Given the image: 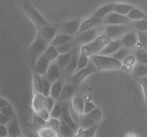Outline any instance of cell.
Returning a JSON list of instances; mask_svg holds the SVG:
<instances>
[{"mask_svg": "<svg viewBox=\"0 0 147 137\" xmlns=\"http://www.w3.org/2000/svg\"><path fill=\"white\" fill-rule=\"evenodd\" d=\"M90 59L93 62L98 70H119L127 67L124 65L123 62L119 61L112 57L111 56H105L96 54L90 56Z\"/></svg>", "mask_w": 147, "mask_h": 137, "instance_id": "cell-1", "label": "cell"}, {"mask_svg": "<svg viewBox=\"0 0 147 137\" xmlns=\"http://www.w3.org/2000/svg\"><path fill=\"white\" fill-rule=\"evenodd\" d=\"M111 40V39L106 35L100 34L93 41L82 46L80 47V53L88 57L98 54Z\"/></svg>", "mask_w": 147, "mask_h": 137, "instance_id": "cell-2", "label": "cell"}, {"mask_svg": "<svg viewBox=\"0 0 147 137\" xmlns=\"http://www.w3.org/2000/svg\"><path fill=\"white\" fill-rule=\"evenodd\" d=\"M50 45V43L46 41L40 33L37 32L35 40L29 47V57L32 65H35L40 56L45 53Z\"/></svg>", "mask_w": 147, "mask_h": 137, "instance_id": "cell-3", "label": "cell"}, {"mask_svg": "<svg viewBox=\"0 0 147 137\" xmlns=\"http://www.w3.org/2000/svg\"><path fill=\"white\" fill-rule=\"evenodd\" d=\"M23 9L24 11L28 16L29 18L32 20L34 24L37 28V32H40L42 30L45 26L50 24L46 19L43 17V16L36 9L35 7L29 1H26L23 5Z\"/></svg>", "mask_w": 147, "mask_h": 137, "instance_id": "cell-4", "label": "cell"}, {"mask_svg": "<svg viewBox=\"0 0 147 137\" xmlns=\"http://www.w3.org/2000/svg\"><path fill=\"white\" fill-rule=\"evenodd\" d=\"M132 26L129 24H106L103 27V34L111 38H121L125 34L131 30Z\"/></svg>", "mask_w": 147, "mask_h": 137, "instance_id": "cell-5", "label": "cell"}, {"mask_svg": "<svg viewBox=\"0 0 147 137\" xmlns=\"http://www.w3.org/2000/svg\"><path fill=\"white\" fill-rule=\"evenodd\" d=\"M103 27H94V28L90 29L88 30L80 32L75 36L74 40L78 46H83L90 43V42L93 41L96 37L103 34Z\"/></svg>", "mask_w": 147, "mask_h": 137, "instance_id": "cell-6", "label": "cell"}, {"mask_svg": "<svg viewBox=\"0 0 147 137\" xmlns=\"http://www.w3.org/2000/svg\"><path fill=\"white\" fill-rule=\"evenodd\" d=\"M97 70L98 69L97 67H96V66L95 65L93 62L90 59L87 67H85L83 70H79L77 73H74V74L70 77V78L68 80L69 83H71L76 89H78V88L79 87L80 83H82V81H83L86 77H88V76H90V75L93 74V73H96Z\"/></svg>", "mask_w": 147, "mask_h": 137, "instance_id": "cell-7", "label": "cell"}, {"mask_svg": "<svg viewBox=\"0 0 147 137\" xmlns=\"http://www.w3.org/2000/svg\"><path fill=\"white\" fill-rule=\"evenodd\" d=\"M81 23L80 20H75L57 24L58 34H66L75 37L78 33Z\"/></svg>", "mask_w": 147, "mask_h": 137, "instance_id": "cell-8", "label": "cell"}, {"mask_svg": "<svg viewBox=\"0 0 147 137\" xmlns=\"http://www.w3.org/2000/svg\"><path fill=\"white\" fill-rule=\"evenodd\" d=\"M80 55V47H77L72 52V55L70 59V61L67 63V66L63 70V74L65 78L67 80L70 78L72 76L76 73V70L78 67L79 57Z\"/></svg>", "mask_w": 147, "mask_h": 137, "instance_id": "cell-9", "label": "cell"}, {"mask_svg": "<svg viewBox=\"0 0 147 137\" xmlns=\"http://www.w3.org/2000/svg\"><path fill=\"white\" fill-rule=\"evenodd\" d=\"M119 40H120L122 47L132 50L136 48V45L139 43V37H138L137 32L130 30L126 34H125Z\"/></svg>", "mask_w": 147, "mask_h": 137, "instance_id": "cell-10", "label": "cell"}, {"mask_svg": "<svg viewBox=\"0 0 147 137\" xmlns=\"http://www.w3.org/2000/svg\"><path fill=\"white\" fill-rule=\"evenodd\" d=\"M37 32L40 33L42 37L50 44L55 37L58 34V27H57V24L50 23L47 26H45L42 30Z\"/></svg>", "mask_w": 147, "mask_h": 137, "instance_id": "cell-11", "label": "cell"}, {"mask_svg": "<svg viewBox=\"0 0 147 137\" xmlns=\"http://www.w3.org/2000/svg\"><path fill=\"white\" fill-rule=\"evenodd\" d=\"M131 20L126 15L118 14L116 12L111 13L103 19V23L106 24H129Z\"/></svg>", "mask_w": 147, "mask_h": 137, "instance_id": "cell-12", "label": "cell"}, {"mask_svg": "<svg viewBox=\"0 0 147 137\" xmlns=\"http://www.w3.org/2000/svg\"><path fill=\"white\" fill-rule=\"evenodd\" d=\"M50 62L47 58L45 55L43 53L37 60V63L34 65V70L41 76H45L50 65Z\"/></svg>", "mask_w": 147, "mask_h": 137, "instance_id": "cell-13", "label": "cell"}, {"mask_svg": "<svg viewBox=\"0 0 147 137\" xmlns=\"http://www.w3.org/2000/svg\"><path fill=\"white\" fill-rule=\"evenodd\" d=\"M62 71L63 70H61V68L59 67L58 65L55 62V63H53V64L50 65L47 73L45 74V76L48 79L49 81L53 84L57 80H60V77H61Z\"/></svg>", "mask_w": 147, "mask_h": 137, "instance_id": "cell-14", "label": "cell"}, {"mask_svg": "<svg viewBox=\"0 0 147 137\" xmlns=\"http://www.w3.org/2000/svg\"><path fill=\"white\" fill-rule=\"evenodd\" d=\"M32 106L37 114L46 108V97H45L42 93H39L35 90L32 101Z\"/></svg>", "mask_w": 147, "mask_h": 137, "instance_id": "cell-15", "label": "cell"}, {"mask_svg": "<svg viewBox=\"0 0 147 137\" xmlns=\"http://www.w3.org/2000/svg\"><path fill=\"white\" fill-rule=\"evenodd\" d=\"M102 22H103V19L93 17H90V18L85 20V21L82 22L78 34H79L80 32H83L84 31H86V30H90V29L94 28V27H97L99 24H101Z\"/></svg>", "mask_w": 147, "mask_h": 137, "instance_id": "cell-16", "label": "cell"}, {"mask_svg": "<svg viewBox=\"0 0 147 137\" xmlns=\"http://www.w3.org/2000/svg\"><path fill=\"white\" fill-rule=\"evenodd\" d=\"M122 47L120 40H111L100 53L98 55L105 56H111L116 53L121 47Z\"/></svg>", "mask_w": 147, "mask_h": 137, "instance_id": "cell-17", "label": "cell"}, {"mask_svg": "<svg viewBox=\"0 0 147 137\" xmlns=\"http://www.w3.org/2000/svg\"><path fill=\"white\" fill-rule=\"evenodd\" d=\"M85 101L83 98L76 96L72 99V105L74 109L75 112L78 116L79 119H81L83 117L84 113V107H85Z\"/></svg>", "mask_w": 147, "mask_h": 137, "instance_id": "cell-18", "label": "cell"}, {"mask_svg": "<svg viewBox=\"0 0 147 137\" xmlns=\"http://www.w3.org/2000/svg\"><path fill=\"white\" fill-rule=\"evenodd\" d=\"M77 89L71 83H70L68 82V83H67V84H65L63 86V91H62L61 95H60V98H59L58 102L63 103V102L66 101L68 99H70L73 96V94H74L75 91Z\"/></svg>", "mask_w": 147, "mask_h": 137, "instance_id": "cell-19", "label": "cell"}, {"mask_svg": "<svg viewBox=\"0 0 147 137\" xmlns=\"http://www.w3.org/2000/svg\"><path fill=\"white\" fill-rule=\"evenodd\" d=\"M60 120L65 122L67 124H68L73 130H76L77 129V125L75 123L74 121L73 120L72 117L70 116V113H69L67 106L65 104L62 105V113L60 116Z\"/></svg>", "mask_w": 147, "mask_h": 137, "instance_id": "cell-20", "label": "cell"}, {"mask_svg": "<svg viewBox=\"0 0 147 137\" xmlns=\"http://www.w3.org/2000/svg\"><path fill=\"white\" fill-rule=\"evenodd\" d=\"M7 128L8 130L9 136L17 137L21 136V131L15 116L7 124Z\"/></svg>", "mask_w": 147, "mask_h": 137, "instance_id": "cell-21", "label": "cell"}, {"mask_svg": "<svg viewBox=\"0 0 147 137\" xmlns=\"http://www.w3.org/2000/svg\"><path fill=\"white\" fill-rule=\"evenodd\" d=\"M115 4H109L107 5H105L103 7H100L98 10H96L93 14L92 17H98V18H104L107 17L109 14L112 12L114 10Z\"/></svg>", "mask_w": 147, "mask_h": 137, "instance_id": "cell-22", "label": "cell"}, {"mask_svg": "<svg viewBox=\"0 0 147 137\" xmlns=\"http://www.w3.org/2000/svg\"><path fill=\"white\" fill-rule=\"evenodd\" d=\"M63 89V83L61 79L52 84L50 96L55 100H58Z\"/></svg>", "mask_w": 147, "mask_h": 137, "instance_id": "cell-23", "label": "cell"}, {"mask_svg": "<svg viewBox=\"0 0 147 137\" xmlns=\"http://www.w3.org/2000/svg\"><path fill=\"white\" fill-rule=\"evenodd\" d=\"M73 129L68 124L60 120V126L58 129V134L60 137H73L74 132Z\"/></svg>", "mask_w": 147, "mask_h": 137, "instance_id": "cell-24", "label": "cell"}, {"mask_svg": "<svg viewBox=\"0 0 147 137\" xmlns=\"http://www.w3.org/2000/svg\"><path fill=\"white\" fill-rule=\"evenodd\" d=\"M131 74L134 78L146 77L147 76V65L139 63H137L132 68Z\"/></svg>", "mask_w": 147, "mask_h": 137, "instance_id": "cell-25", "label": "cell"}, {"mask_svg": "<svg viewBox=\"0 0 147 137\" xmlns=\"http://www.w3.org/2000/svg\"><path fill=\"white\" fill-rule=\"evenodd\" d=\"M79 46L77 45L75 40H71V41L67 42V43L62 44L60 45H58L56 47L59 54H64V53H68L73 51V50Z\"/></svg>", "mask_w": 147, "mask_h": 137, "instance_id": "cell-26", "label": "cell"}, {"mask_svg": "<svg viewBox=\"0 0 147 137\" xmlns=\"http://www.w3.org/2000/svg\"><path fill=\"white\" fill-rule=\"evenodd\" d=\"M135 7L131 4H115L114 10L115 12L118 14H122V15H127Z\"/></svg>", "mask_w": 147, "mask_h": 137, "instance_id": "cell-27", "label": "cell"}, {"mask_svg": "<svg viewBox=\"0 0 147 137\" xmlns=\"http://www.w3.org/2000/svg\"><path fill=\"white\" fill-rule=\"evenodd\" d=\"M98 124L93 120L91 117L88 114L85 113L83 117L80 119V127L83 129H88L93 127Z\"/></svg>", "mask_w": 147, "mask_h": 137, "instance_id": "cell-28", "label": "cell"}, {"mask_svg": "<svg viewBox=\"0 0 147 137\" xmlns=\"http://www.w3.org/2000/svg\"><path fill=\"white\" fill-rule=\"evenodd\" d=\"M72 52L68 53H64V54H60L56 60V63L58 65V66L63 71L70 61V59L72 55Z\"/></svg>", "mask_w": 147, "mask_h": 137, "instance_id": "cell-29", "label": "cell"}, {"mask_svg": "<svg viewBox=\"0 0 147 137\" xmlns=\"http://www.w3.org/2000/svg\"><path fill=\"white\" fill-rule=\"evenodd\" d=\"M44 54L45 55V56L47 57V58L48 59V60L50 62H53L55 61V60H57V57H58L59 55H60L55 46L51 44H50V45L48 46V47L46 49Z\"/></svg>", "mask_w": 147, "mask_h": 137, "instance_id": "cell-30", "label": "cell"}, {"mask_svg": "<svg viewBox=\"0 0 147 137\" xmlns=\"http://www.w3.org/2000/svg\"><path fill=\"white\" fill-rule=\"evenodd\" d=\"M75 37H73V36L70 35H66V34H57L55 37L54 38V40L51 42L50 44L53 45L57 46L60 45L62 44H64V43H67V42L71 41V40H74Z\"/></svg>", "mask_w": 147, "mask_h": 137, "instance_id": "cell-31", "label": "cell"}, {"mask_svg": "<svg viewBox=\"0 0 147 137\" xmlns=\"http://www.w3.org/2000/svg\"><path fill=\"white\" fill-rule=\"evenodd\" d=\"M40 137H60L58 132L47 124L40 131Z\"/></svg>", "mask_w": 147, "mask_h": 137, "instance_id": "cell-32", "label": "cell"}, {"mask_svg": "<svg viewBox=\"0 0 147 137\" xmlns=\"http://www.w3.org/2000/svg\"><path fill=\"white\" fill-rule=\"evenodd\" d=\"M131 54V50H129L124 47H121L116 53L112 55L111 57L119 60V61L123 62V60Z\"/></svg>", "mask_w": 147, "mask_h": 137, "instance_id": "cell-33", "label": "cell"}, {"mask_svg": "<svg viewBox=\"0 0 147 137\" xmlns=\"http://www.w3.org/2000/svg\"><path fill=\"white\" fill-rule=\"evenodd\" d=\"M126 16H127L131 20H133V21L139 20H143V19H145L146 17V14H145L142 10H140L139 9L136 8V7H135L134 9H132Z\"/></svg>", "mask_w": 147, "mask_h": 137, "instance_id": "cell-34", "label": "cell"}, {"mask_svg": "<svg viewBox=\"0 0 147 137\" xmlns=\"http://www.w3.org/2000/svg\"><path fill=\"white\" fill-rule=\"evenodd\" d=\"M136 56V60L139 63L147 65V50L144 48L136 49L135 53H134Z\"/></svg>", "mask_w": 147, "mask_h": 137, "instance_id": "cell-35", "label": "cell"}, {"mask_svg": "<svg viewBox=\"0 0 147 137\" xmlns=\"http://www.w3.org/2000/svg\"><path fill=\"white\" fill-rule=\"evenodd\" d=\"M33 83L34 88L36 91L42 93V76L37 73L35 70L33 72Z\"/></svg>", "mask_w": 147, "mask_h": 137, "instance_id": "cell-36", "label": "cell"}, {"mask_svg": "<svg viewBox=\"0 0 147 137\" xmlns=\"http://www.w3.org/2000/svg\"><path fill=\"white\" fill-rule=\"evenodd\" d=\"M98 129V124L88 129H80L75 137H94Z\"/></svg>", "mask_w": 147, "mask_h": 137, "instance_id": "cell-37", "label": "cell"}, {"mask_svg": "<svg viewBox=\"0 0 147 137\" xmlns=\"http://www.w3.org/2000/svg\"><path fill=\"white\" fill-rule=\"evenodd\" d=\"M133 28L139 32H147V20L145 19L133 21L131 23Z\"/></svg>", "mask_w": 147, "mask_h": 137, "instance_id": "cell-38", "label": "cell"}, {"mask_svg": "<svg viewBox=\"0 0 147 137\" xmlns=\"http://www.w3.org/2000/svg\"><path fill=\"white\" fill-rule=\"evenodd\" d=\"M42 94L45 97H48L50 94V90H51L52 83L48 80L45 76H42Z\"/></svg>", "mask_w": 147, "mask_h": 137, "instance_id": "cell-39", "label": "cell"}, {"mask_svg": "<svg viewBox=\"0 0 147 137\" xmlns=\"http://www.w3.org/2000/svg\"><path fill=\"white\" fill-rule=\"evenodd\" d=\"M89 60H90V59H89V57H88V56H86L80 53V57H79L78 63V67L76 70V73H77V72H78L79 70H83V69H84L85 67H87L88 64L89 63Z\"/></svg>", "mask_w": 147, "mask_h": 137, "instance_id": "cell-40", "label": "cell"}, {"mask_svg": "<svg viewBox=\"0 0 147 137\" xmlns=\"http://www.w3.org/2000/svg\"><path fill=\"white\" fill-rule=\"evenodd\" d=\"M89 116L93 119V120L94 121H96V123H99V122L101 121L102 116H103V114H102V111H100V109L99 108H96L94 110L92 111L90 113H88Z\"/></svg>", "mask_w": 147, "mask_h": 137, "instance_id": "cell-41", "label": "cell"}, {"mask_svg": "<svg viewBox=\"0 0 147 137\" xmlns=\"http://www.w3.org/2000/svg\"><path fill=\"white\" fill-rule=\"evenodd\" d=\"M136 56H135L134 54H131L129 55V56L126 57V58L123 60V63L124 64V65H126V67H129V69H132V67L135 65V63H136Z\"/></svg>", "mask_w": 147, "mask_h": 137, "instance_id": "cell-42", "label": "cell"}, {"mask_svg": "<svg viewBox=\"0 0 147 137\" xmlns=\"http://www.w3.org/2000/svg\"><path fill=\"white\" fill-rule=\"evenodd\" d=\"M62 113V104L61 103L58 102L57 103H55L54 108H53V111L50 113L51 115V118H54V119H58L60 117Z\"/></svg>", "mask_w": 147, "mask_h": 137, "instance_id": "cell-43", "label": "cell"}, {"mask_svg": "<svg viewBox=\"0 0 147 137\" xmlns=\"http://www.w3.org/2000/svg\"><path fill=\"white\" fill-rule=\"evenodd\" d=\"M139 42L142 44L144 48L146 50L147 48V32L137 31Z\"/></svg>", "mask_w": 147, "mask_h": 137, "instance_id": "cell-44", "label": "cell"}, {"mask_svg": "<svg viewBox=\"0 0 147 137\" xmlns=\"http://www.w3.org/2000/svg\"><path fill=\"white\" fill-rule=\"evenodd\" d=\"M1 113H3L5 116H9V117L14 118V112L13 110V108L11 106H7V107L1 108Z\"/></svg>", "mask_w": 147, "mask_h": 137, "instance_id": "cell-45", "label": "cell"}, {"mask_svg": "<svg viewBox=\"0 0 147 137\" xmlns=\"http://www.w3.org/2000/svg\"><path fill=\"white\" fill-rule=\"evenodd\" d=\"M55 105V100L50 96L46 98V109L50 113H51Z\"/></svg>", "mask_w": 147, "mask_h": 137, "instance_id": "cell-46", "label": "cell"}, {"mask_svg": "<svg viewBox=\"0 0 147 137\" xmlns=\"http://www.w3.org/2000/svg\"><path fill=\"white\" fill-rule=\"evenodd\" d=\"M96 108H97V106L93 103L90 101H86L85 102V107H84V113L86 114H88L89 113L92 111L93 110H94Z\"/></svg>", "mask_w": 147, "mask_h": 137, "instance_id": "cell-47", "label": "cell"}, {"mask_svg": "<svg viewBox=\"0 0 147 137\" xmlns=\"http://www.w3.org/2000/svg\"><path fill=\"white\" fill-rule=\"evenodd\" d=\"M60 121L57 120V119L51 118V119L48 121L47 125H48V126H50V127H52L53 129H54L55 130L57 131V132H58L59 126H60Z\"/></svg>", "mask_w": 147, "mask_h": 137, "instance_id": "cell-48", "label": "cell"}, {"mask_svg": "<svg viewBox=\"0 0 147 137\" xmlns=\"http://www.w3.org/2000/svg\"><path fill=\"white\" fill-rule=\"evenodd\" d=\"M37 115L40 116L41 117H42L45 120H46L47 121H48L50 119V117H51V115H50V113L47 110V109H44L43 110H42L41 111L37 113Z\"/></svg>", "mask_w": 147, "mask_h": 137, "instance_id": "cell-49", "label": "cell"}, {"mask_svg": "<svg viewBox=\"0 0 147 137\" xmlns=\"http://www.w3.org/2000/svg\"><path fill=\"white\" fill-rule=\"evenodd\" d=\"M36 121H37V124H38V126H41V127H44V126H47V121L45 120L42 117H41V116L37 114L36 116Z\"/></svg>", "mask_w": 147, "mask_h": 137, "instance_id": "cell-50", "label": "cell"}, {"mask_svg": "<svg viewBox=\"0 0 147 137\" xmlns=\"http://www.w3.org/2000/svg\"><path fill=\"white\" fill-rule=\"evenodd\" d=\"M13 118L9 117V116H5V115H4L3 113H1V114H0V122H1V124L7 125V124H8L9 122Z\"/></svg>", "mask_w": 147, "mask_h": 137, "instance_id": "cell-51", "label": "cell"}, {"mask_svg": "<svg viewBox=\"0 0 147 137\" xmlns=\"http://www.w3.org/2000/svg\"><path fill=\"white\" fill-rule=\"evenodd\" d=\"M0 136L1 137H7V136H9L7 126L3 124H1V126H0Z\"/></svg>", "mask_w": 147, "mask_h": 137, "instance_id": "cell-52", "label": "cell"}, {"mask_svg": "<svg viewBox=\"0 0 147 137\" xmlns=\"http://www.w3.org/2000/svg\"><path fill=\"white\" fill-rule=\"evenodd\" d=\"M139 84L142 86V88H143V91L145 96V101H146V105L147 107V85L144 84V83H139Z\"/></svg>", "mask_w": 147, "mask_h": 137, "instance_id": "cell-53", "label": "cell"}, {"mask_svg": "<svg viewBox=\"0 0 147 137\" xmlns=\"http://www.w3.org/2000/svg\"><path fill=\"white\" fill-rule=\"evenodd\" d=\"M135 80L139 83H144V84L147 85V76L142 78H136Z\"/></svg>", "mask_w": 147, "mask_h": 137, "instance_id": "cell-54", "label": "cell"}, {"mask_svg": "<svg viewBox=\"0 0 147 137\" xmlns=\"http://www.w3.org/2000/svg\"><path fill=\"white\" fill-rule=\"evenodd\" d=\"M1 108H4V107H7V106H10V104L9 103V102L7 101H6L5 99H4L3 98H1Z\"/></svg>", "mask_w": 147, "mask_h": 137, "instance_id": "cell-55", "label": "cell"}, {"mask_svg": "<svg viewBox=\"0 0 147 137\" xmlns=\"http://www.w3.org/2000/svg\"><path fill=\"white\" fill-rule=\"evenodd\" d=\"M126 137H138L136 135L133 134H129L128 136H126Z\"/></svg>", "mask_w": 147, "mask_h": 137, "instance_id": "cell-56", "label": "cell"}, {"mask_svg": "<svg viewBox=\"0 0 147 137\" xmlns=\"http://www.w3.org/2000/svg\"><path fill=\"white\" fill-rule=\"evenodd\" d=\"M17 137H24V136H17Z\"/></svg>", "mask_w": 147, "mask_h": 137, "instance_id": "cell-57", "label": "cell"}, {"mask_svg": "<svg viewBox=\"0 0 147 137\" xmlns=\"http://www.w3.org/2000/svg\"><path fill=\"white\" fill-rule=\"evenodd\" d=\"M7 137H11V136H7Z\"/></svg>", "mask_w": 147, "mask_h": 137, "instance_id": "cell-58", "label": "cell"}, {"mask_svg": "<svg viewBox=\"0 0 147 137\" xmlns=\"http://www.w3.org/2000/svg\"><path fill=\"white\" fill-rule=\"evenodd\" d=\"M146 50H147V48H146Z\"/></svg>", "mask_w": 147, "mask_h": 137, "instance_id": "cell-59", "label": "cell"}]
</instances>
